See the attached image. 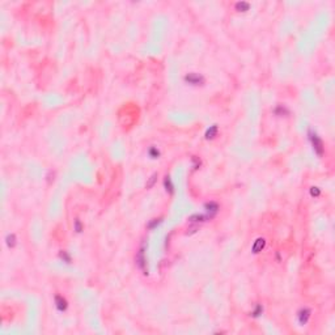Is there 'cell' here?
Here are the masks:
<instances>
[{
	"instance_id": "cell-1",
	"label": "cell",
	"mask_w": 335,
	"mask_h": 335,
	"mask_svg": "<svg viewBox=\"0 0 335 335\" xmlns=\"http://www.w3.org/2000/svg\"><path fill=\"white\" fill-rule=\"evenodd\" d=\"M309 139H310V141H312V145H313V149L316 151V153L318 155V156H322L323 155V143H322L321 140V138L317 135L314 131H309Z\"/></svg>"
},
{
	"instance_id": "cell-2",
	"label": "cell",
	"mask_w": 335,
	"mask_h": 335,
	"mask_svg": "<svg viewBox=\"0 0 335 335\" xmlns=\"http://www.w3.org/2000/svg\"><path fill=\"white\" fill-rule=\"evenodd\" d=\"M185 81L191 85H202L204 82V77L202 75H198V73H187L185 76Z\"/></svg>"
},
{
	"instance_id": "cell-3",
	"label": "cell",
	"mask_w": 335,
	"mask_h": 335,
	"mask_svg": "<svg viewBox=\"0 0 335 335\" xmlns=\"http://www.w3.org/2000/svg\"><path fill=\"white\" fill-rule=\"evenodd\" d=\"M309 317H310V309H308V308H304L301 309V310L298 312V314H297V318H298V323L300 325H305L308 319H309Z\"/></svg>"
},
{
	"instance_id": "cell-4",
	"label": "cell",
	"mask_w": 335,
	"mask_h": 335,
	"mask_svg": "<svg viewBox=\"0 0 335 335\" xmlns=\"http://www.w3.org/2000/svg\"><path fill=\"white\" fill-rule=\"evenodd\" d=\"M206 211H207V217L208 219H212L219 211V206L215 202H210L206 204Z\"/></svg>"
},
{
	"instance_id": "cell-5",
	"label": "cell",
	"mask_w": 335,
	"mask_h": 335,
	"mask_svg": "<svg viewBox=\"0 0 335 335\" xmlns=\"http://www.w3.org/2000/svg\"><path fill=\"white\" fill-rule=\"evenodd\" d=\"M264 245H266V240H264V238H262V237L256 238L253 243V246H251V251H253L254 254H258L259 251H262Z\"/></svg>"
},
{
	"instance_id": "cell-6",
	"label": "cell",
	"mask_w": 335,
	"mask_h": 335,
	"mask_svg": "<svg viewBox=\"0 0 335 335\" xmlns=\"http://www.w3.org/2000/svg\"><path fill=\"white\" fill-rule=\"evenodd\" d=\"M55 305H56V309H58L59 312H64L68 306L66 298H63L62 296H59V295L55 296Z\"/></svg>"
},
{
	"instance_id": "cell-7",
	"label": "cell",
	"mask_w": 335,
	"mask_h": 335,
	"mask_svg": "<svg viewBox=\"0 0 335 335\" xmlns=\"http://www.w3.org/2000/svg\"><path fill=\"white\" fill-rule=\"evenodd\" d=\"M207 219H208L207 215H199V214H197V215L190 216L189 221H190V223H203V221H206Z\"/></svg>"
},
{
	"instance_id": "cell-8",
	"label": "cell",
	"mask_w": 335,
	"mask_h": 335,
	"mask_svg": "<svg viewBox=\"0 0 335 335\" xmlns=\"http://www.w3.org/2000/svg\"><path fill=\"white\" fill-rule=\"evenodd\" d=\"M216 134H217V126L214 124L206 131V139H214L216 136Z\"/></svg>"
},
{
	"instance_id": "cell-9",
	"label": "cell",
	"mask_w": 335,
	"mask_h": 335,
	"mask_svg": "<svg viewBox=\"0 0 335 335\" xmlns=\"http://www.w3.org/2000/svg\"><path fill=\"white\" fill-rule=\"evenodd\" d=\"M138 264L140 266V268L144 270L145 267V259H144V250H140L139 251V255H138Z\"/></svg>"
},
{
	"instance_id": "cell-10",
	"label": "cell",
	"mask_w": 335,
	"mask_h": 335,
	"mask_svg": "<svg viewBox=\"0 0 335 335\" xmlns=\"http://www.w3.org/2000/svg\"><path fill=\"white\" fill-rule=\"evenodd\" d=\"M249 8H250V4L246 3V2H238V3H236V9L237 11L245 12V11L249 9Z\"/></svg>"
},
{
	"instance_id": "cell-11",
	"label": "cell",
	"mask_w": 335,
	"mask_h": 335,
	"mask_svg": "<svg viewBox=\"0 0 335 335\" xmlns=\"http://www.w3.org/2000/svg\"><path fill=\"white\" fill-rule=\"evenodd\" d=\"M164 185H165V189H166V191H169V193H173V189H174V186H173V183H172L170 177H168V176L165 177Z\"/></svg>"
},
{
	"instance_id": "cell-12",
	"label": "cell",
	"mask_w": 335,
	"mask_h": 335,
	"mask_svg": "<svg viewBox=\"0 0 335 335\" xmlns=\"http://www.w3.org/2000/svg\"><path fill=\"white\" fill-rule=\"evenodd\" d=\"M5 241H7V245L9 246V247H13L16 245V237H15V234H8L7 238H5Z\"/></svg>"
},
{
	"instance_id": "cell-13",
	"label": "cell",
	"mask_w": 335,
	"mask_h": 335,
	"mask_svg": "<svg viewBox=\"0 0 335 335\" xmlns=\"http://www.w3.org/2000/svg\"><path fill=\"white\" fill-rule=\"evenodd\" d=\"M149 156H151L152 159H157L159 156H160V151L156 147H151L149 148Z\"/></svg>"
},
{
	"instance_id": "cell-14",
	"label": "cell",
	"mask_w": 335,
	"mask_h": 335,
	"mask_svg": "<svg viewBox=\"0 0 335 335\" xmlns=\"http://www.w3.org/2000/svg\"><path fill=\"white\" fill-rule=\"evenodd\" d=\"M288 110H287V109L284 107V106H281V105H279L277 106L276 109H275V114L276 115H283V114H288Z\"/></svg>"
},
{
	"instance_id": "cell-15",
	"label": "cell",
	"mask_w": 335,
	"mask_h": 335,
	"mask_svg": "<svg viewBox=\"0 0 335 335\" xmlns=\"http://www.w3.org/2000/svg\"><path fill=\"white\" fill-rule=\"evenodd\" d=\"M262 312H263L262 305H256L255 309H254V312L251 313V316H253V317H259L260 314H262Z\"/></svg>"
},
{
	"instance_id": "cell-16",
	"label": "cell",
	"mask_w": 335,
	"mask_h": 335,
	"mask_svg": "<svg viewBox=\"0 0 335 335\" xmlns=\"http://www.w3.org/2000/svg\"><path fill=\"white\" fill-rule=\"evenodd\" d=\"M60 258H62L66 263H69V262H71V258H69V255L66 253V251H60Z\"/></svg>"
},
{
	"instance_id": "cell-17",
	"label": "cell",
	"mask_w": 335,
	"mask_h": 335,
	"mask_svg": "<svg viewBox=\"0 0 335 335\" xmlns=\"http://www.w3.org/2000/svg\"><path fill=\"white\" fill-rule=\"evenodd\" d=\"M73 227H75V230H76L77 233H80L81 230H82V227H81L80 220H75V224H73Z\"/></svg>"
},
{
	"instance_id": "cell-18",
	"label": "cell",
	"mask_w": 335,
	"mask_h": 335,
	"mask_svg": "<svg viewBox=\"0 0 335 335\" xmlns=\"http://www.w3.org/2000/svg\"><path fill=\"white\" fill-rule=\"evenodd\" d=\"M321 194V190L318 187H312L310 189V195L312 197H318V195Z\"/></svg>"
},
{
	"instance_id": "cell-19",
	"label": "cell",
	"mask_w": 335,
	"mask_h": 335,
	"mask_svg": "<svg viewBox=\"0 0 335 335\" xmlns=\"http://www.w3.org/2000/svg\"><path fill=\"white\" fill-rule=\"evenodd\" d=\"M155 178H156V176H153V177H152V178H151V182H149V183H148V185H147V186H148V187H151V186H152V185H153V182H155Z\"/></svg>"
}]
</instances>
